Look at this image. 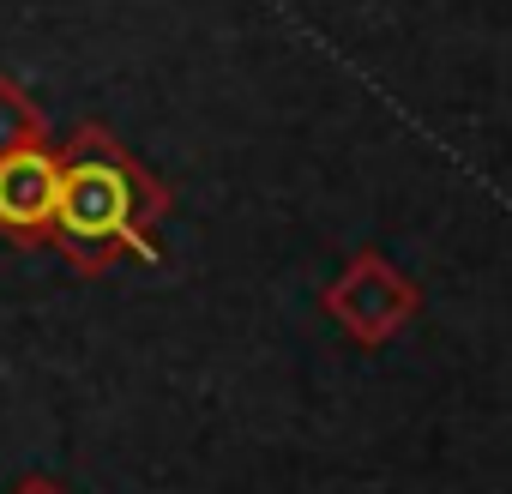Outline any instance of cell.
<instances>
[{"label": "cell", "mask_w": 512, "mask_h": 494, "mask_svg": "<svg viewBox=\"0 0 512 494\" xmlns=\"http://www.w3.org/2000/svg\"><path fill=\"white\" fill-rule=\"evenodd\" d=\"M55 199H61V151L55 145H25L13 157H0V241L49 247Z\"/></svg>", "instance_id": "obj_3"}, {"label": "cell", "mask_w": 512, "mask_h": 494, "mask_svg": "<svg viewBox=\"0 0 512 494\" xmlns=\"http://www.w3.org/2000/svg\"><path fill=\"white\" fill-rule=\"evenodd\" d=\"M25 145H49V115L13 73H0V157H13Z\"/></svg>", "instance_id": "obj_4"}, {"label": "cell", "mask_w": 512, "mask_h": 494, "mask_svg": "<svg viewBox=\"0 0 512 494\" xmlns=\"http://www.w3.org/2000/svg\"><path fill=\"white\" fill-rule=\"evenodd\" d=\"M320 308L356 350H386L416 326L422 284L404 266H392L380 247H362V254H350L344 272L320 290Z\"/></svg>", "instance_id": "obj_2"}, {"label": "cell", "mask_w": 512, "mask_h": 494, "mask_svg": "<svg viewBox=\"0 0 512 494\" xmlns=\"http://www.w3.org/2000/svg\"><path fill=\"white\" fill-rule=\"evenodd\" d=\"M13 494H67V488H61L55 476H25V482H19Z\"/></svg>", "instance_id": "obj_5"}, {"label": "cell", "mask_w": 512, "mask_h": 494, "mask_svg": "<svg viewBox=\"0 0 512 494\" xmlns=\"http://www.w3.org/2000/svg\"><path fill=\"white\" fill-rule=\"evenodd\" d=\"M169 181L139 163L115 127L79 121L61 145V199H55V241L79 278H103L121 260H157V223L169 217Z\"/></svg>", "instance_id": "obj_1"}]
</instances>
